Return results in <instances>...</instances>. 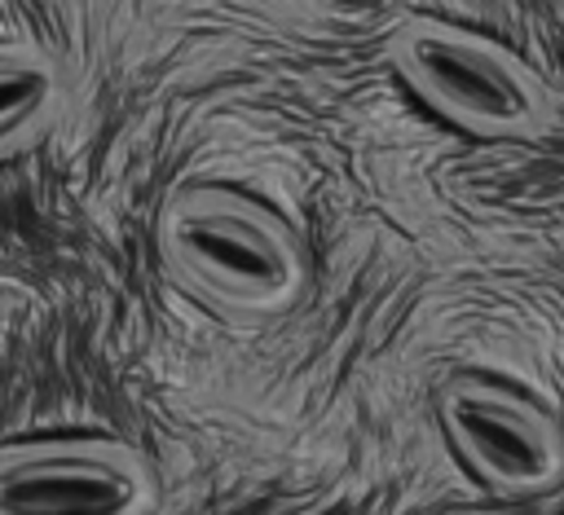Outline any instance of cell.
<instances>
[{
  "label": "cell",
  "mask_w": 564,
  "mask_h": 515,
  "mask_svg": "<svg viewBox=\"0 0 564 515\" xmlns=\"http://www.w3.org/2000/svg\"><path fill=\"white\" fill-rule=\"evenodd\" d=\"M167 269L229 308H278L300 291V242L260 202L234 189H185L163 207Z\"/></svg>",
  "instance_id": "cell-1"
},
{
  "label": "cell",
  "mask_w": 564,
  "mask_h": 515,
  "mask_svg": "<svg viewBox=\"0 0 564 515\" xmlns=\"http://www.w3.org/2000/svg\"><path fill=\"white\" fill-rule=\"evenodd\" d=\"M392 70L454 128L476 136H538L551 123V88L511 48L441 22L410 18L388 40Z\"/></svg>",
  "instance_id": "cell-2"
},
{
  "label": "cell",
  "mask_w": 564,
  "mask_h": 515,
  "mask_svg": "<svg viewBox=\"0 0 564 515\" xmlns=\"http://www.w3.org/2000/svg\"><path fill=\"white\" fill-rule=\"evenodd\" d=\"M159 502L145 458L110 436H57L0 445V515L97 511L137 515Z\"/></svg>",
  "instance_id": "cell-3"
},
{
  "label": "cell",
  "mask_w": 564,
  "mask_h": 515,
  "mask_svg": "<svg viewBox=\"0 0 564 515\" xmlns=\"http://www.w3.org/2000/svg\"><path fill=\"white\" fill-rule=\"evenodd\" d=\"M436 414L454 453L489 489L533 497L564 480V427L538 401L485 379H454Z\"/></svg>",
  "instance_id": "cell-4"
},
{
  "label": "cell",
  "mask_w": 564,
  "mask_h": 515,
  "mask_svg": "<svg viewBox=\"0 0 564 515\" xmlns=\"http://www.w3.org/2000/svg\"><path fill=\"white\" fill-rule=\"evenodd\" d=\"M66 84L57 62L31 44H0V163L35 145L62 114Z\"/></svg>",
  "instance_id": "cell-5"
},
{
  "label": "cell",
  "mask_w": 564,
  "mask_h": 515,
  "mask_svg": "<svg viewBox=\"0 0 564 515\" xmlns=\"http://www.w3.org/2000/svg\"><path fill=\"white\" fill-rule=\"evenodd\" d=\"M555 9H560V13H564V0H555Z\"/></svg>",
  "instance_id": "cell-6"
}]
</instances>
